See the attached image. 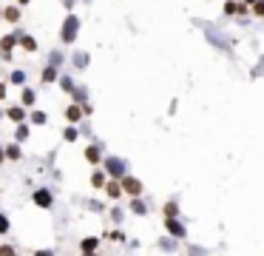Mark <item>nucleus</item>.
I'll list each match as a JSON object with an SVG mask.
<instances>
[{"label": "nucleus", "instance_id": "1", "mask_svg": "<svg viewBox=\"0 0 264 256\" xmlns=\"http://www.w3.org/2000/svg\"><path fill=\"white\" fill-rule=\"evenodd\" d=\"M103 171H105V177H111V179H123L125 174H128V159H123V157H105L103 159Z\"/></svg>", "mask_w": 264, "mask_h": 256}, {"label": "nucleus", "instance_id": "2", "mask_svg": "<svg viewBox=\"0 0 264 256\" xmlns=\"http://www.w3.org/2000/svg\"><path fill=\"white\" fill-rule=\"evenodd\" d=\"M77 34H80V17H77V14H68V17L63 20L60 40L63 43H74V40H77Z\"/></svg>", "mask_w": 264, "mask_h": 256}, {"label": "nucleus", "instance_id": "3", "mask_svg": "<svg viewBox=\"0 0 264 256\" xmlns=\"http://www.w3.org/2000/svg\"><path fill=\"white\" fill-rule=\"evenodd\" d=\"M31 202H34L37 208L49 211V208L54 205V191H51V188H37V191H31Z\"/></svg>", "mask_w": 264, "mask_h": 256}, {"label": "nucleus", "instance_id": "4", "mask_svg": "<svg viewBox=\"0 0 264 256\" xmlns=\"http://www.w3.org/2000/svg\"><path fill=\"white\" fill-rule=\"evenodd\" d=\"M119 185H123V194H128L131 199H134V196H142V191H145V185H142V179L131 177V174H125V177L119 179Z\"/></svg>", "mask_w": 264, "mask_h": 256}, {"label": "nucleus", "instance_id": "5", "mask_svg": "<svg viewBox=\"0 0 264 256\" xmlns=\"http://www.w3.org/2000/svg\"><path fill=\"white\" fill-rule=\"evenodd\" d=\"M165 231L171 233V236L176 239V242H179V239H185V236H188V228H185L179 220H165Z\"/></svg>", "mask_w": 264, "mask_h": 256}, {"label": "nucleus", "instance_id": "6", "mask_svg": "<svg viewBox=\"0 0 264 256\" xmlns=\"http://www.w3.org/2000/svg\"><path fill=\"white\" fill-rule=\"evenodd\" d=\"M17 34H20V31H14V34H6L3 40H0V57H3V60H9V57H12L14 43H17Z\"/></svg>", "mask_w": 264, "mask_h": 256}, {"label": "nucleus", "instance_id": "7", "mask_svg": "<svg viewBox=\"0 0 264 256\" xmlns=\"http://www.w3.org/2000/svg\"><path fill=\"white\" fill-rule=\"evenodd\" d=\"M99 159H103V142H91V145H86V162L99 165Z\"/></svg>", "mask_w": 264, "mask_h": 256}, {"label": "nucleus", "instance_id": "8", "mask_svg": "<svg viewBox=\"0 0 264 256\" xmlns=\"http://www.w3.org/2000/svg\"><path fill=\"white\" fill-rule=\"evenodd\" d=\"M103 191H105L108 199H119V196H123V185H119V179H108V182L103 185Z\"/></svg>", "mask_w": 264, "mask_h": 256}, {"label": "nucleus", "instance_id": "9", "mask_svg": "<svg viewBox=\"0 0 264 256\" xmlns=\"http://www.w3.org/2000/svg\"><path fill=\"white\" fill-rule=\"evenodd\" d=\"M99 239L103 236H86V239H80V253H94V250H99Z\"/></svg>", "mask_w": 264, "mask_h": 256}, {"label": "nucleus", "instance_id": "10", "mask_svg": "<svg viewBox=\"0 0 264 256\" xmlns=\"http://www.w3.org/2000/svg\"><path fill=\"white\" fill-rule=\"evenodd\" d=\"M128 211L134 213V216H148V202L142 199V196H134L131 205H128Z\"/></svg>", "mask_w": 264, "mask_h": 256}, {"label": "nucleus", "instance_id": "11", "mask_svg": "<svg viewBox=\"0 0 264 256\" xmlns=\"http://www.w3.org/2000/svg\"><path fill=\"white\" fill-rule=\"evenodd\" d=\"M105 182H108L105 171H103V168H97V171L91 174V188H94V191H103V185H105Z\"/></svg>", "mask_w": 264, "mask_h": 256}, {"label": "nucleus", "instance_id": "12", "mask_svg": "<svg viewBox=\"0 0 264 256\" xmlns=\"http://www.w3.org/2000/svg\"><path fill=\"white\" fill-rule=\"evenodd\" d=\"M66 120L68 122H80L83 120V105H77V103L68 105V108H66Z\"/></svg>", "mask_w": 264, "mask_h": 256}, {"label": "nucleus", "instance_id": "13", "mask_svg": "<svg viewBox=\"0 0 264 256\" xmlns=\"http://www.w3.org/2000/svg\"><path fill=\"white\" fill-rule=\"evenodd\" d=\"M162 213H165V220H179V205H176V199L165 202V205H162Z\"/></svg>", "mask_w": 264, "mask_h": 256}, {"label": "nucleus", "instance_id": "14", "mask_svg": "<svg viewBox=\"0 0 264 256\" xmlns=\"http://www.w3.org/2000/svg\"><path fill=\"white\" fill-rule=\"evenodd\" d=\"M17 40H20V46H23V49L29 51V54H31V51H37V40H34L31 34H23V31H20Z\"/></svg>", "mask_w": 264, "mask_h": 256}, {"label": "nucleus", "instance_id": "15", "mask_svg": "<svg viewBox=\"0 0 264 256\" xmlns=\"http://www.w3.org/2000/svg\"><path fill=\"white\" fill-rule=\"evenodd\" d=\"M34 100H37L34 88H23V97H20V105H23V108H31V105H34Z\"/></svg>", "mask_w": 264, "mask_h": 256}, {"label": "nucleus", "instance_id": "16", "mask_svg": "<svg viewBox=\"0 0 264 256\" xmlns=\"http://www.w3.org/2000/svg\"><path fill=\"white\" fill-rule=\"evenodd\" d=\"M6 114H9V120H14V122H23L26 120V108H23V105H12Z\"/></svg>", "mask_w": 264, "mask_h": 256}, {"label": "nucleus", "instance_id": "17", "mask_svg": "<svg viewBox=\"0 0 264 256\" xmlns=\"http://www.w3.org/2000/svg\"><path fill=\"white\" fill-rule=\"evenodd\" d=\"M74 103H77V105H88L86 103V100H88V88H86V85H80V88H74Z\"/></svg>", "mask_w": 264, "mask_h": 256}, {"label": "nucleus", "instance_id": "18", "mask_svg": "<svg viewBox=\"0 0 264 256\" xmlns=\"http://www.w3.org/2000/svg\"><path fill=\"white\" fill-rule=\"evenodd\" d=\"M71 63H74V68H86L88 66V54L86 51H77V54L71 57Z\"/></svg>", "mask_w": 264, "mask_h": 256}, {"label": "nucleus", "instance_id": "19", "mask_svg": "<svg viewBox=\"0 0 264 256\" xmlns=\"http://www.w3.org/2000/svg\"><path fill=\"white\" fill-rule=\"evenodd\" d=\"M3 157L6 159H20L23 151H20V145H9V148H3Z\"/></svg>", "mask_w": 264, "mask_h": 256}, {"label": "nucleus", "instance_id": "20", "mask_svg": "<svg viewBox=\"0 0 264 256\" xmlns=\"http://www.w3.org/2000/svg\"><path fill=\"white\" fill-rule=\"evenodd\" d=\"M77 137H80V131H77V125H68L66 131H63V140H66V142H77Z\"/></svg>", "mask_w": 264, "mask_h": 256}, {"label": "nucleus", "instance_id": "21", "mask_svg": "<svg viewBox=\"0 0 264 256\" xmlns=\"http://www.w3.org/2000/svg\"><path fill=\"white\" fill-rule=\"evenodd\" d=\"M57 77H60V74H57L54 66H46V68H43V83H54Z\"/></svg>", "mask_w": 264, "mask_h": 256}, {"label": "nucleus", "instance_id": "22", "mask_svg": "<svg viewBox=\"0 0 264 256\" xmlns=\"http://www.w3.org/2000/svg\"><path fill=\"white\" fill-rule=\"evenodd\" d=\"M9 228H12V222H9V213H3V211H0V236H6V233H9Z\"/></svg>", "mask_w": 264, "mask_h": 256}, {"label": "nucleus", "instance_id": "23", "mask_svg": "<svg viewBox=\"0 0 264 256\" xmlns=\"http://www.w3.org/2000/svg\"><path fill=\"white\" fill-rule=\"evenodd\" d=\"M9 80H12L14 85H23V83H26V71H20V68H17V71L9 74Z\"/></svg>", "mask_w": 264, "mask_h": 256}, {"label": "nucleus", "instance_id": "24", "mask_svg": "<svg viewBox=\"0 0 264 256\" xmlns=\"http://www.w3.org/2000/svg\"><path fill=\"white\" fill-rule=\"evenodd\" d=\"M111 220L117 222V225H123V220H125V211H123V208H111Z\"/></svg>", "mask_w": 264, "mask_h": 256}, {"label": "nucleus", "instance_id": "25", "mask_svg": "<svg viewBox=\"0 0 264 256\" xmlns=\"http://www.w3.org/2000/svg\"><path fill=\"white\" fill-rule=\"evenodd\" d=\"M3 17H6L9 23H17V20H20V9H6V12H3Z\"/></svg>", "mask_w": 264, "mask_h": 256}, {"label": "nucleus", "instance_id": "26", "mask_svg": "<svg viewBox=\"0 0 264 256\" xmlns=\"http://www.w3.org/2000/svg\"><path fill=\"white\" fill-rule=\"evenodd\" d=\"M31 125H46V114H43V111H31Z\"/></svg>", "mask_w": 264, "mask_h": 256}, {"label": "nucleus", "instance_id": "27", "mask_svg": "<svg viewBox=\"0 0 264 256\" xmlns=\"http://www.w3.org/2000/svg\"><path fill=\"white\" fill-rule=\"evenodd\" d=\"M105 239H111V242H125V233H123V231H119V228H117V231L105 233Z\"/></svg>", "mask_w": 264, "mask_h": 256}, {"label": "nucleus", "instance_id": "28", "mask_svg": "<svg viewBox=\"0 0 264 256\" xmlns=\"http://www.w3.org/2000/svg\"><path fill=\"white\" fill-rule=\"evenodd\" d=\"M0 256H17V248H14V245H0Z\"/></svg>", "mask_w": 264, "mask_h": 256}, {"label": "nucleus", "instance_id": "29", "mask_svg": "<svg viewBox=\"0 0 264 256\" xmlns=\"http://www.w3.org/2000/svg\"><path fill=\"white\" fill-rule=\"evenodd\" d=\"M26 137H29V125H17V131H14V140L23 142Z\"/></svg>", "mask_w": 264, "mask_h": 256}, {"label": "nucleus", "instance_id": "30", "mask_svg": "<svg viewBox=\"0 0 264 256\" xmlns=\"http://www.w3.org/2000/svg\"><path fill=\"white\" fill-rule=\"evenodd\" d=\"M86 205H88V211H94V213H103L105 211V205H103V202H97V199H88Z\"/></svg>", "mask_w": 264, "mask_h": 256}, {"label": "nucleus", "instance_id": "31", "mask_svg": "<svg viewBox=\"0 0 264 256\" xmlns=\"http://www.w3.org/2000/svg\"><path fill=\"white\" fill-rule=\"evenodd\" d=\"M159 248L162 250H176V239H173V236L171 239H159Z\"/></svg>", "mask_w": 264, "mask_h": 256}, {"label": "nucleus", "instance_id": "32", "mask_svg": "<svg viewBox=\"0 0 264 256\" xmlns=\"http://www.w3.org/2000/svg\"><path fill=\"white\" fill-rule=\"evenodd\" d=\"M208 37H210V40H213V43H216V46H219V49H225V51H228V43L221 40V37H219V34H216V31H208Z\"/></svg>", "mask_w": 264, "mask_h": 256}, {"label": "nucleus", "instance_id": "33", "mask_svg": "<svg viewBox=\"0 0 264 256\" xmlns=\"http://www.w3.org/2000/svg\"><path fill=\"white\" fill-rule=\"evenodd\" d=\"M60 63H63V51H51V57H49V66H60Z\"/></svg>", "mask_w": 264, "mask_h": 256}, {"label": "nucleus", "instance_id": "34", "mask_svg": "<svg viewBox=\"0 0 264 256\" xmlns=\"http://www.w3.org/2000/svg\"><path fill=\"white\" fill-rule=\"evenodd\" d=\"M60 85H63V88H66V92H74V88H77L71 77H60Z\"/></svg>", "mask_w": 264, "mask_h": 256}, {"label": "nucleus", "instance_id": "35", "mask_svg": "<svg viewBox=\"0 0 264 256\" xmlns=\"http://www.w3.org/2000/svg\"><path fill=\"white\" fill-rule=\"evenodd\" d=\"M205 253H208V250L199 248V245H191V248H188V256H205Z\"/></svg>", "mask_w": 264, "mask_h": 256}, {"label": "nucleus", "instance_id": "36", "mask_svg": "<svg viewBox=\"0 0 264 256\" xmlns=\"http://www.w3.org/2000/svg\"><path fill=\"white\" fill-rule=\"evenodd\" d=\"M31 256H57V253H54L51 248H40V250H34Z\"/></svg>", "mask_w": 264, "mask_h": 256}, {"label": "nucleus", "instance_id": "37", "mask_svg": "<svg viewBox=\"0 0 264 256\" xmlns=\"http://www.w3.org/2000/svg\"><path fill=\"white\" fill-rule=\"evenodd\" d=\"M225 12H228V14H236V12H241V6H236V3H228V6H225Z\"/></svg>", "mask_w": 264, "mask_h": 256}, {"label": "nucleus", "instance_id": "38", "mask_svg": "<svg viewBox=\"0 0 264 256\" xmlns=\"http://www.w3.org/2000/svg\"><path fill=\"white\" fill-rule=\"evenodd\" d=\"M256 14H264V0H258V3H256Z\"/></svg>", "mask_w": 264, "mask_h": 256}, {"label": "nucleus", "instance_id": "39", "mask_svg": "<svg viewBox=\"0 0 264 256\" xmlns=\"http://www.w3.org/2000/svg\"><path fill=\"white\" fill-rule=\"evenodd\" d=\"M0 100H6V83H0Z\"/></svg>", "mask_w": 264, "mask_h": 256}, {"label": "nucleus", "instance_id": "40", "mask_svg": "<svg viewBox=\"0 0 264 256\" xmlns=\"http://www.w3.org/2000/svg\"><path fill=\"white\" fill-rule=\"evenodd\" d=\"M261 71H264V57H261V66L256 68V77H258V74H261Z\"/></svg>", "mask_w": 264, "mask_h": 256}, {"label": "nucleus", "instance_id": "41", "mask_svg": "<svg viewBox=\"0 0 264 256\" xmlns=\"http://www.w3.org/2000/svg\"><path fill=\"white\" fill-rule=\"evenodd\" d=\"M63 3H66V9H71V6H74V0H63Z\"/></svg>", "mask_w": 264, "mask_h": 256}, {"label": "nucleus", "instance_id": "42", "mask_svg": "<svg viewBox=\"0 0 264 256\" xmlns=\"http://www.w3.org/2000/svg\"><path fill=\"white\" fill-rule=\"evenodd\" d=\"M80 256H99V250H94V253H80Z\"/></svg>", "mask_w": 264, "mask_h": 256}, {"label": "nucleus", "instance_id": "43", "mask_svg": "<svg viewBox=\"0 0 264 256\" xmlns=\"http://www.w3.org/2000/svg\"><path fill=\"white\" fill-rule=\"evenodd\" d=\"M17 3H20V6H26V3H29V0H17Z\"/></svg>", "mask_w": 264, "mask_h": 256}, {"label": "nucleus", "instance_id": "44", "mask_svg": "<svg viewBox=\"0 0 264 256\" xmlns=\"http://www.w3.org/2000/svg\"><path fill=\"white\" fill-rule=\"evenodd\" d=\"M0 159H3V148H0Z\"/></svg>", "mask_w": 264, "mask_h": 256}, {"label": "nucleus", "instance_id": "45", "mask_svg": "<svg viewBox=\"0 0 264 256\" xmlns=\"http://www.w3.org/2000/svg\"><path fill=\"white\" fill-rule=\"evenodd\" d=\"M0 117H3V111H0Z\"/></svg>", "mask_w": 264, "mask_h": 256}, {"label": "nucleus", "instance_id": "46", "mask_svg": "<svg viewBox=\"0 0 264 256\" xmlns=\"http://www.w3.org/2000/svg\"><path fill=\"white\" fill-rule=\"evenodd\" d=\"M0 14H3V12H0Z\"/></svg>", "mask_w": 264, "mask_h": 256}]
</instances>
